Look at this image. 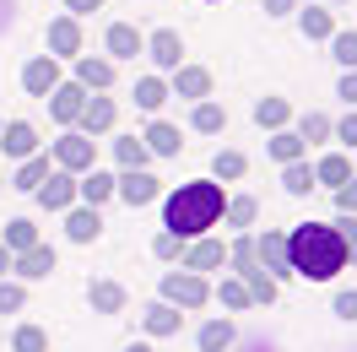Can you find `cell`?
<instances>
[{"label": "cell", "instance_id": "2e32d148", "mask_svg": "<svg viewBox=\"0 0 357 352\" xmlns=\"http://www.w3.org/2000/svg\"><path fill=\"white\" fill-rule=\"evenodd\" d=\"M11 265L22 271L27 282H38V277H49V271H54V249H49V244H33V249H22Z\"/></svg>", "mask_w": 357, "mask_h": 352}, {"label": "cell", "instance_id": "60d3db41", "mask_svg": "<svg viewBox=\"0 0 357 352\" xmlns=\"http://www.w3.org/2000/svg\"><path fill=\"white\" fill-rule=\"evenodd\" d=\"M331 228L341 233V244H347V261H357V217H347V212H341Z\"/></svg>", "mask_w": 357, "mask_h": 352}, {"label": "cell", "instance_id": "681fc988", "mask_svg": "<svg viewBox=\"0 0 357 352\" xmlns=\"http://www.w3.org/2000/svg\"><path fill=\"white\" fill-rule=\"evenodd\" d=\"M335 92H341L347 103H357V71H347V76H341V87H335Z\"/></svg>", "mask_w": 357, "mask_h": 352}, {"label": "cell", "instance_id": "83f0119b", "mask_svg": "<svg viewBox=\"0 0 357 352\" xmlns=\"http://www.w3.org/2000/svg\"><path fill=\"white\" fill-rule=\"evenodd\" d=\"M287 98H260V103H255V125H266V131H282V125H287Z\"/></svg>", "mask_w": 357, "mask_h": 352}, {"label": "cell", "instance_id": "f1b7e54d", "mask_svg": "<svg viewBox=\"0 0 357 352\" xmlns=\"http://www.w3.org/2000/svg\"><path fill=\"white\" fill-rule=\"evenodd\" d=\"M190 125H195L201 135H217V131L227 125V109H222V103H195V114H190Z\"/></svg>", "mask_w": 357, "mask_h": 352}, {"label": "cell", "instance_id": "484cf974", "mask_svg": "<svg viewBox=\"0 0 357 352\" xmlns=\"http://www.w3.org/2000/svg\"><path fill=\"white\" fill-rule=\"evenodd\" d=\"M76 196H82L92 212H98V200H109V196H114V179H109V174H98V168H87V179L76 184Z\"/></svg>", "mask_w": 357, "mask_h": 352}, {"label": "cell", "instance_id": "f907efd6", "mask_svg": "<svg viewBox=\"0 0 357 352\" xmlns=\"http://www.w3.org/2000/svg\"><path fill=\"white\" fill-rule=\"evenodd\" d=\"M287 11H298V0H266V17H287Z\"/></svg>", "mask_w": 357, "mask_h": 352}, {"label": "cell", "instance_id": "e575fe53", "mask_svg": "<svg viewBox=\"0 0 357 352\" xmlns=\"http://www.w3.org/2000/svg\"><path fill=\"white\" fill-rule=\"evenodd\" d=\"M114 157H119L125 168H146V147H141V135H125V141H114Z\"/></svg>", "mask_w": 357, "mask_h": 352}, {"label": "cell", "instance_id": "52a82bcc", "mask_svg": "<svg viewBox=\"0 0 357 352\" xmlns=\"http://www.w3.org/2000/svg\"><path fill=\"white\" fill-rule=\"evenodd\" d=\"M22 87L33 92V98H49V92L60 87V66H54V54H38V60H27Z\"/></svg>", "mask_w": 357, "mask_h": 352}, {"label": "cell", "instance_id": "8d00e7d4", "mask_svg": "<svg viewBox=\"0 0 357 352\" xmlns=\"http://www.w3.org/2000/svg\"><path fill=\"white\" fill-rule=\"evenodd\" d=\"M244 152H217V163H211V174L217 179H244Z\"/></svg>", "mask_w": 357, "mask_h": 352}, {"label": "cell", "instance_id": "7a4b0ae2", "mask_svg": "<svg viewBox=\"0 0 357 352\" xmlns=\"http://www.w3.org/2000/svg\"><path fill=\"white\" fill-rule=\"evenodd\" d=\"M222 184H211V179H190V184H178L174 196H168V206H162V222H168V233L174 239H195V233H206L211 222L222 217Z\"/></svg>", "mask_w": 357, "mask_h": 352}, {"label": "cell", "instance_id": "ee69618b", "mask_svg": "<svg viewBox=\"0 0 357 352\" xmlns=\"http://www.w3.org/2000/svg\"><path fill=\"white\" fill-rule=\"evenodd\" d=\"M335 206H341L347 217H357V179H347V184H335Z\"/></svg>", "mask_w": 357, "mask_h": 352}, {"label": "cell", "instance_id": "b9f144b4", "mask_svg": "<svg viewBox=\"0 0 357 352\" xmlns=\"http://www.w3.org/2000/svg\"><path fill=\"white\" fill-rule=\"evenodd\" d=\"M17 352H49V336L38 325H22L17 330Z\"/></svg>", "mask_w": 357, "mask_h": 352}, {"label": "cell", "instance_id": "1f68e13d", "mask_svg": "<svg viewBox=\"0 0 357 352\" xmlns=\"http://www.w3.org/2000/svg\"><path fill=\"white\" fill-rule=\"evenodd\" d=\"M271 157H276V163H298V157H303V141L292 131H276L271 135Z\"/></svg>", "mask_w": 357, "mask_h": 352}, {"label": "cell", "instance_id": "ab89813d", "mask_svg": "<svg viewBox=\"0 0 357 352\" xmlns=\"http://www.w3.org/2000/svg\"><path fill=\"white\" fill-rule=\"evenodd\" d=\"M335 125L325 119V114H303V131H298V141H325Z\"/></svg>", "mask_w": 357, "mask_h": 352}, {"label": "cell", "instance_id": "d6a6232c", "mask_svg": "<svg viewBox=\"0 0 357 352\" xmlns=\"http://www.w3.org/2000/svg\"><path fill=\"white\" fill-rule=\"evenodd\" d=\"M222 212H227V222H233V228H249V222L260 217V200H255V196H238V200H227Z\"/></svg>", "mask_w": 357, "mask_h": 352}, {"label": "cell", "instance_id": "7bdbcfd3", "mask_svg": "<svg viewBox=\"0 0 357 352\" xmlns=\"http://www.w3.org/2000/svg\"><path fill=\"white\" fill-rule=\"evenodd\" d=\"M27 304V293L17 282H0V314H17V309Z\"/></svg>", "mask_w": 357, "mask_h": 352}, {"label": "cell", "instance_id": "cb8c5ba5", "mask_svg": "<svg viewBox=\"0 0 357 352\" xmlns=\"http://www.w3.org/2000/svg\"><path fill=\"white\" fill-rule=\"evenodd\" d=\"M282 190H287V196H309L314 190V168L303 157H298V163H282Z\"/></svg>", "mask_w": 357, "mask_h": 352}, {"label": "cell", "instance_id": "bcb514c9", "mask_svg": "<svg viewBox=\"0 0 357 352\" xmlns=\"http://www.w3.org/2000/svg\"><path fill=\"white\" fill-rule=\"evenodd\" d=\"M335 314H341V320H357V293H335Z\"/></svg>", "mask_w": 357, "mask_h": 352}, {"label": "cell", "instance_id": "277c9868", "mask_svg": "<svg viewBox=\"0 0 357 352\" xmlns=\"http://www.w3.org/2000/svg\"><path fill=\"white\" fill-rule=\"evenodd\" d=\"M54 163H60V174H87L92 163H98V152H92V135L66 131L60 141H54Z\"/></svg>", "mask_w": 357, "mask_h": 352}, {"label": "cell", "instance_id": "6da1fadb", "mask_svg": "<svg viewBox=\"0 0 357 352\" xmlns=\"http://www.w3.org/2000/svg\"><path fill=\"white\" fill-rule=\"evenodd\" d=\"M287 265L292 277H309V282H331L335 271L347 265V244L331 222H298L287 233Z\"/></svg>", "mask_w": 357, "mask_h": 352}, {"label": "cell", "instance_id": "9a60e30c", "mask_svg": "<svg viewBox=\"0 0 357 352\" xmlns=\"http://www.w3.org/2000/svg\"><path fill=\"white\" fill-rule=\"evenodd\" d=\"M49 49H54V54H76V49H82V22H76V17H54V22H49Z\"/></svg>", "mask_w": 357, "mask_h": 352}, {"label": "cell", "instance_id": "f5cc1de1", "mask_svg": "<svg viewBox=\"0 0 357 352\" xmlns=\"http://www.w3.org/2000/svg\"><path fill=\"white\" fill-rule=\"evenodd\" d=\"M0 271H11V249L6 244H0Z\"/></svg>", "mask_w": 357, "mask_h": 352}, {"label": "cell", "instance_id": "f35d334b", "mask_svg": "<svg viewBox=\"0 0 357 352\" xmlns=\"http://www.w3.org/2000/svg\"><path fill=\"white\" fill-rule=\"evenodd\" d=\"M227 261H233V271H238V277H244V271H255V265H260V261H255V239H238L233 249H227Z\"/></svg>", "mask_w": 357, "mask_h": 352}, {"label": "cell", "instance_id": "44dd1931", "mask_svg": "<svg viewBox=\"0 0 357 352\" xmlns=\"http://www.w3.org/2000/svg\"><path fill=\"white\" fill-rule=\"evenodd\" d=\"M135 103H141L146 114H157L162 103H168V82H162V76H141V82H135Z\"/></svg>", "mask_w": 357, "mask_h": 352}, {"label": "cell", "instance_id": "4316f807", "mask_svg": "<svg viewBox=\"0 0 357 352\" xmlns=\"http://www.w3.org/2000/svg\"><path fill=\"white\" fill-rule=\"evenodd\" d=\"M233 320H211V325H201V352H227L233 347Z\"/></svg>", "mask_w": 357, "mask_h": 352}, {"label": "cell", "instance_id": "ffe728a7", "mask_svg": "<svg viewBox=\"0 0 357 352\" xmlns=\"http://www.w3.org/2000/svg\"><path fill=\"white\" fill-rule=\"evenodd\" d=\"M141 49H146V44H141V33H135L130 22H114L109 27V54H114V60H135Z\"/></svg>", "mask_w": 357, "mask_h": 352}, {"label": "cell", "instance_id": "8fae6325", "mask_svg": "<svg viewBox=\"0 0 357 352\" xmlns=\"http://www.w3.org/2000/svg\"><path fill=\"white\" fill-rule=\"evenodd\" d=\"M38 200H44L49 212H70V200H76V179L70 174H49L38 184Z\"/></svg>", "mask_w": 357, "mask_h": 352}, {"label": "cell", "instance_id": "5b68a950", "mask_svg": "<svg viewBox=\"0 0 357 352\" xmlns=\"http://www.w3.org/2000/svg\"><path fill=\"white\" fill-rule=\"evenodd\" d=\"M157 190H162V184H157L146 168H125V174L114 179V196H119V200H130V206H152Z\"/></svg>", "mask_w": 357, "mask_h": 352}, {"label": "cell", "instance_id": "7c38bea8", "mask_svg": "<svg viewBox=\"0 0 357 352\" xmlns=\"http://www.w3.org/2000/svg\"><path fill=\"white\" fill-rule=\"evenodd\" d=\"M109 82H114V60H92V54H82V60H76V87L103 92Z\"/></svg>", "mask_w": 357, "mask_h": 352}, {"label": "cell", "instance_id": "816d5d0a", "mask_svg": "<svg viewBox=\"0 0 357 352\" xmlns=\"http://www.w3.org/2000/svg\"><path fill=\"white\" fill-rule=\"evenodd\" d=\"M66 6H70V17H82V11H98L103 0H66Z\"/></svg>", "mask_w": 357, "mask_h": 352}, {"label": "cell", "instance_id": "9c48e42d", "mask_svg": "<svg viewBox=\"0 0 357 352\" xmlns=\"http://www.w3.org/2000/svg\"><path fill=\"white\" fill-rule=\"evenodd\" d=\"M255 261L266 265V271H276V277H292V265H287V233H266V239H255Z\"/></svg>", "mask_w": 357, "mask_h": 352}, {"label": "cell", "instance_id": "5bb4252c", "mask_svg": "<svg viewBox=\"0 0 357 352\" xmlns=\"http://www.w3.org/2000/svg\"><path fill=\"white\" fill-rule=\"evenodd\" d=\"M206 92H211V71H201V66H178L174 71V98H201L206 103Z\"/></svg>", "mask_w": 357, "mask_h": 352}, {"label": "cell", "instance_id": "30bf717a", "mask_svg": "<svg viewBox=\"0 0 357 352\" xmlns=\"http://www.w3.org/2000/svg\"><path fill=\"white\" fill-rule=\"evenodd\" d=\"M146 54L157 60V71H178V54H184V44H178L174 27H157L152 44H146Z\"/></svg>", "mask_w": 357, "mask_h": 352}, {"label": "cell", "instance_id": "ba28073f", "mask_svg": "<svg viewBox=\"0 0 357 352\" xmlns=\"http://www.w3.org/2000/svg\"><path fill=\"white\" fill-rule=\"evenodd\" d=\"M0 147H6V157H33L38 152V131L27 119H11V125H0Z\"/></svg>", "mask_w": 357, "mask_h": 352}, {"label": "cell", "instance_id": "74e56055", "mask_svg": "<svg viewBox=\"0 0 357 352\" xmlns=\"http://www.w3.org/2000/svg\"><path fill=\"white\" fill-rule=\"evenodd\" d=\"M331 49L347 71H357V33H331Z\"/></svg>", "mask_w": 357, "mask_h": 352}, {"label": "cell", "instance_id": "c3c4849f", "mask_svg": "<svg viewBox=\"0 0 357 352\" xmlns=\"http://www.w3.org/2000/svg\"><path fill=\"white\" fill-rule=\"evenodd\" d=\"M152 249H157V261H174V255H178V239H174V233H162Z\"/></svg>", "mask_w": 357, "mask_h": 352}, {"label": "cell", "instance_id": "3957f363", "mask_svg": "<svg viewBox=\"0 0 357 352\" xmlns=\"http://www.w3.org/2000/svg\"><path fill=\"white\" fill-rule=\"evenodd\" d=\"M206 298H211V287H206V277H195V271H168V277H162V304L201 309Z\"/></svg>", "mask_w": 357, "mask_h": 352}, {"label": "cell", "instance_id": "836d02e7", "mask_svg": "<svg viewBox=\"0 0 357 352\" xmlns=\"http://www.w3.org/2000/svg\"><path fill=\"white\" fill-rule=\"evenodd\" d=\"M44 179H49V157H38V152H33V157L22 163V174H17V190H38Z\"/></svg>", "mask_w": 357, "mask_h": 352}, {"label": "cell", "instance_id": "e0dca14e", "mask_svg": "<svg viewBox=\"0 0 357 352\" xmlns=\"http://www.w3.org/2000/svg\"><path fill=\"white\" fill-rule=\"evenodd\" d=\"M66 233H70V244H92L98 233H103V222H98L92 206H76V212L66 217Z\"/></svg>", "mask_w": 357, "mask_h": 352}, {"label": "cell", "instance_id": "4dcf8cb0", "mask_svg": "<svg viewBox=\"0 0 357 352\" xmlns=\"http://www.w3.org/2000/svg\"><path fill=\"white\" fill-rule=\"evenodd\" d=\"M314 179H319V184H347V179H352V163H347L341 152H331V157H319Z\"/></svg>", "mask_w": 357, "mask_h": 352}, {"label": "cell", "instance_id": "7dc6e473", "mask_svg": "<svg viewBox=\"0 0 357 352\" xmlns=\"http://www.w3.org/2000/svg\"><path fill=\"white\" fill-rule=\"evenodd\" d=\"M335 135H341V141H347V147H357V109L347 114V119H341V125H335Z\"/></svg>", "mask_w": 357, "mask_h": 352}, {"label": "cell", "instance_id": "d4e9b609", "mask_svg": "<svg viewBox=\"0 0 357 352\" xmlns=\"http://www.w3.org/2000/svg\"><path fill=\"white\" fill-rule=\"evenodd\" d=\"M92 309H98V314H119V309H125V287L119 282H92Z\"/></svg>", "mask_w": 357, "mask_h": 352}, {"label": "cell", "instance_id": "db71d44e", "mask_svg": "<svg viewBox=\"0 0 357 352\" xmlns=\"http://www.w3.org/2000/svg\"><path fill=\"white\" fill-rule=\"evenodd\" d=\"M125 352H152V347H125Z\"/></svg>", "mask_w": 357, "mask_h": 352}, {"label": "cell", "instance_id": "7402d4cb", "mask_svg": "<svg viewBox=\"0 0 357 352\" xmlns=\"http://www.w3.org/2000/svg\"><path fill=\"white\" fill-rule=\"evenodd\" d=\"M217 265H222V244H211V239H201L184 255V271H195V277H201V271H217Z\"/></svg>", "mask_w": 357, "mask_h": 352}, {"label": "cell", "instance_id": "8992f818", "mask_svg": "<svg viewBox=\"0 0 357 352\" xmlns=\"http://www.w3.org/2000/svg\"><path fill=\"white\" fill-rule=\"evenodd\" d=\"M87 109V87H76V82H60V87L49 92V114L60 119V125H76Z\"/></svg>", "mask_w": 357, "mask_h": 352}, {"label": "cell", "instance_id": "f546056e", "mask_svg": "<svg viewBox=\"0 0 357 352\" xmlns=\"http://www.w3.org/2000/svg\"><path fill=\"white\" fill-rule=\"evenodd\" d=\"M33 244H38V228H33L27 217L6 222V249H11V255H22V249H33Z\"/></svg>", "mask_w": 357, "mask_h": 352}, {"label": "cell", "instance_id": "f6af8a7d", "mask_svg": "<svg viewBox=\"0 0 357 352\" xmlns=\"http://www.w3.org/2000/svg\"><path fill=\"white\" fill-rule=\"evenodd\" d=\"M222 304H227V309H249V293H244V282H222Z\"/></svg>", "mask_w": 357, "mask_h": 352}, {"label": "cell", "instance_id": "4fadbf2b", "mask_svg": "<svg viewBox=\"0 0 357 352\" xmlns=\"http://www.w3.org/2000/svg\"><path fill=\"white\" fill-rule=\"evenodd\" d=\"M141 147H146V152H157V157H178V147H184V141H178V131L168 125V119H152V125H146V135H141Z\"/></svg>", "mask_w": 357, "mask_h": 352}, {"label": "cell", "instance_id": "603a6c76", "mask_svg": "<svg viewBox=\"0 0 357 352\" xmlns=\"http://www.w3.org/2000/svg\"><path fill=\"white\" fill-rule=\"evenodd\" d=\"M238 282H244L249 304H271V298H276V277H266V265H255V271H244Z\"/></svg>", "mask_w": 357, "mask_h": 352}, {"label": "cell", "instance_id": "d6986e66", "mask_svg": "<svg viewBox=\"0 0 357 352\" xmlns=\"http://www.w3.org/2000/svg\"><path fill=\"white\" fill-rule=\"evenodd\" d=\"M178 320H184V314H178L174 304H162V298H157V304H146V314H141V325L152 330V336H174Z\"/></svg>", "mask_w": 357, "mask_h": 352}, {"label": "cell", "instance_id": "d590c367", "mask_svg": "<svg viewBox=\"0 0 357 352\" xmlns=\"http://www.w3.org/2000/svg\"><path fill=\"white\" fill-rule=\"evenodd\" d=\"M335 22H331V11H319V6H309L303 11V38H331Z\"/></svg>", "mask_w": 357, "mask_h": 352}, {"label": "cell", "instance_id": "ac0fdd59", "mask_svg": "<svg viewBox=\"0 0 357 352\" xmlns=\"http://www.w3.org/2000/svg\"><path fill=\"white\" fill-rule=\"evenodd\" d=\"M76 125H82V135H103L114 125V103H109V98H87V109H82Z\"/></svg>", "mask_w": 357, "mask_h": 352}]
</instances>
